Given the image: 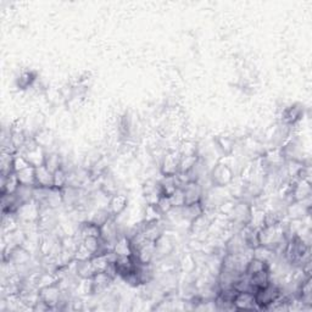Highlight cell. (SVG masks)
<instances>
[{
    "mask_svg": "<svg viewBox=\"0 0 312 312\" xmlns=\"http://www.w3.org/2000/svg\"><path fill=\"white\" fill-rule=\"evenodd\" d=\"M209 178L212 187H228L236 178V172L226 161L221 160L211 168Z\"/></svg>",
    "mask_w": 312,
    "mask_h": 312,
    "instance_id": "6da1fadb",
    "label": "cell"
},
{
    "mask_svg": "<svg viewBox=\"0 0 312 312\" xmlns=\"http://www.w3.org/2000/svg\"><path fill=\"white\" fill-rule=\"evenodd\" d=\"M16 216L21 224L38 223L41 217V205L36 200L24 203L17 210Z\"/></svg>",
    "mask_w": 312,
    "mask_h": 312,
    "instance_id": "7a4b0ae2",
    "label": "cell"
},
{
    "mask_svg": "<svg viewBox=\"0 0 312 312\" xmlns=\"http://www.w3.org/2000/svg\"><path fill=\"white\" fill-rule=\"evenodd\" d=\"M179 162H181V154L178 150L167 151L161 159L160 164V172L162 176H174L179 172Z\"/></svg>",
    "mask_w": 312,
    "mask_h": 312,
    "instance_id": "3957f363",
    "label": "cell"
},
{
    "mask_svg": "<svg viewBox=\"0 0 312 312\" xmlns=\"http://www.w3.org/2000/svg\"><path fill=\"white\" fill-rule=\"evenodd\" d=\"M62 290L59 284H52V286L44 287L39 289V299L43 301L50 310L59 308L60 301H61Z\"/></svg>",
    "mask_w": 312,
    "mask_h": 312,
    "instance_id": "277c9868",
    "label": "cell"
},
{
    "mask_svg": "<svg viewBox=\"0 0 312 312\" xmlns=\"http://www.w3.org/2000/svg\"><path fill=\"white\" fill-rule=\"evenodd\" d=\"M304 110L300 105L294 104L284 107L281 114V123L288 127H295L303 120Z\"/></svg>",
    "mask_w": 312,
    "mask_h": 312,
    "instance_id": "5b68a950",
    "label": "cell"
},
{
    "mask_svg": "<svg viewBox=\"0 0 312 312\" xmlns=\"http://www.w3.org/2000/svg\"><path fill=\"white\" fill-rule=\"evenodd\" d=\"M184 198H186V205L189 204L201 203L205 194V189L199 182H189L183 187Z\"/></svg>",
    "mask_w": 312,
    "mask_h": 312,
    "instance_id": "8992f818",
    "label": "cell"
},
{
    "mask_svg": "<svg viewBox=\"0 0 312 312\" xmlns=\"http://www.w3.org/2000/svg\"><path fill=\"white\" fill-rule=\"evenodd\" d=\"M233 306L236 310H259L255 301V295L249 291H238L234 298Z\"/></svg>",
    "mask_w": 312,
    "mask_h": 312,
    "instance_id": "52a82bcc",
    "label": "cell"
},
{
    "mask_svg": "<svg viewBox=\"0 0 312 312\" xmlns=\"http://www.w3.org/2000/svg\"><path fill=\"white\" fill-rule=\"evenodd\" d=\"M128 206V198L124 194H114L110 196L109 204H107V210L112 217H119L120 215L123 214Z\"/></svg>",
    "mask_w": 312,
    "mask_h": 312,
    "instance_id": "ba28073f",
    "label": "cell"
},
{
    "mask_svg": "<svg viewBox=\"0 0 312 312\" xmlns=\"http://www.w3.org/2000/svg\"><path fill=\"white\" fill-rule=\"evenodd\" d=\"M37 187L42 188H52L54 187V172H51L46 165L36 167Z\"/></svg>",
    "mask_w": 312,
    "mask_h": 312,
    "instance_id": "9c48e42d",
    "label": "cell"
},
{
    "mask_svg": "<svg viewBox=\"0 0 312 312\" xmlns=\"http://www.w3.org/2000/svg\"><path fill=\"white\" fill-rule=\"evenodd\" d=\"M114 278L110 276L106 272L103 273H96L92 278V289H93V294L98 293H104L107 288L110 287V284L112 283Z\"/></svg>",
    "mask_w": 312,
    "mask_h": 312,
    "instance_id": "30bf717a",
    "label": "cell"
},
{
    "mask_svg": "<svg viewBox=\"0 0 312 312\" xmlns=\"http://www.w3.org/2000/svg\"><path fill=\"white\" fill-rule=\"evenodd\" d=\"M114 253L117 256H132L133 255V249H132L131 240L127 236L122 234L120 236V238L117 239L116 243L114 246Z\"/></svg>",
    "mask_w": 312,
    "mask_h": 312,
    "instance_id": "8fae6325",
    "label": "cell"
},
{
    "mask_svg": "<svg viewBox=\"0 0 312 312\" xmlns=\"http://www.w3.org/2000/svg\"><path fill=\"white\" fill-rule=\"evenodd\" d=\"M20 182L16 176V172L6 177H1V195L4 194H15L20 188Z\"/></svg>",
    "mask_w": 312,
    "mask_h": 312,
    "instance_id": "7c38bea8",
    "label": "cell"
},
{
    "mask_svg": "<svg viewBox=\"0 0 312 312\" xmlns=\"http://www.w3.org/2000/svg\"><path fill=\"white\" fill-rule=\"evenodd\" d=\"M16 176L19 178V182L21 186L26 187H37L36 182V167L29 166L27 168L21 169L16 172Z\"/></svg>",
    "mask_w": 312,
    "mask_h": 312,
    "instance_id": "4fadbf2b",
    "label": "cell"
},
{
    "mask_svg": "<svg viewBox=\"0 0 312 312\" xmlns=\"http://www.w3.org/2000/svg\"><path fill=\"white\" fill-rule=\"evenodd\" d=\"M33 139L39 146L46 149L47 151H48V148H50V146H52V144H54V137H52V133L50 131H48V129L41 128L39 131H37L34 133Z\"/></svg>",
    "mask_w": 312,
    "mask_h": 312,
    "instance_id": "5bb4252c",
    "label": "cell"
},
{
    "mask_svg": "<svg viewBox=\"0 0 312 312\" xmlns=\"http://www.w3.org/2000/svg\"><path fill=\"white\" fill-rule=\"evenodd\" d=\"M96 274L91 260L88 261H76V276L79 279H92Z\"/></svg>",
    "mask_w": 312,
    "mask_h": 312,
    "instance_id": "9a60e30c",
    "label": "cell"
},
{
    "mask_svg": "<svg viewBox=\"0 0 312 312\" xmlns=\"http://www.w3.org/2000/svg\"><path fill=\"white\" fill-rule=\"evenodd\" d=\"M16 155V154H15ZM12 154L7 153H1V157H0V173L1 177H6L9 174L14 173V156Z\"/></svg>",
    "mask_w": 312,
    "mask_h": 312,
    "instance_id": "2e32d148",
    "label": "cell"
},
{
    "mask_svg": "<svg viewBox=\"0 0 312 312\" xmlns=\"http://www.w3.org/2000/svg\"><path fill=\"white\" fill-rule=\"evenodd\" d=\"M37 79H38L37 78V74L34 73L33 71H24L20 74L16 83L20 89H27V88H32L33 84L36 83Z\"/></svg>",
    "mask_w": 312,
    "mask_h": 312,
    "instance_id": "e0dca14e",
    "label": "cell"
},
{
    "mask_svg": "<svg viewBox=\"0 0 312 312\" xmlns=\"http://www.w3.org/2000/svg\"><path fill=\"white\" fill-rule=\"evenodd\" d=\"M216 145L224 156H229L233 153L234 141L228 136H219L216 138Z\"/></svg>",
    "mask_w": 312,
    "mask_h": 312,
    "instance_id": "ac0fdd59",
    "label": "cell"
},
{
    "mask_svg": "<svg viewBox=\"0 0 312 312\" xmlns=\"http://www.w3.org/2000/svg\"><path fill=\"white\" fill-rule=\"evenodd\" d=\"M92 262V267H93L94 272L96 273H103V272H106L109 269V267L111 266V262L107 259L106 254H103V255H96L93 259L91 260Z\"/></svg>",
    "mask_w": 312,
    "mask_h": 312,
    "instance_id": "d6986e66",
    "label": "cell"
},
{
    "mask_svg": "<svg viewBox=\"0 0 312 312\" xmlns=\"http://www.w3.org/2000/svg\"><path fill=\"white\" fill-rule=\"evenodd\" d=\"M164 217V215L161 214L159 208L156 205H146L145 210H144L143 215V222L145 223H154V222H160Z\"/></svg>",
    "mask_w": 312,
    "mask_h": 312,
    "instance_id": "ffe728a7",
    "label": "cell"
},
{
    "mask_svg": "<svg viewBox=\"0 0 312 312\" xmlns=\"http://www.w3.org/2000/svg\"><path fill=\"white\" fill-rule=\"evenodd\" d=\"M62 162H64V159H62V156L59 155V153H55V151H47L46 164L44 165H46L51 172H55L56 169L61 168Z\"/></svg>",
    "mask_w": 312,
    "mask_h": 312,
    "instance_id": "44dd1931",
    "label": "cell"
},
{
    "mask_svg": "<svg viewBox=\"0 0 312 312\" xmlns=\"http://www.w3.org/2000/svg\"><path fill=\"white\" fill-rule=\"evenodd\" d=\"M200 156L199 154L195 155H187V156H181V162H179V173H187V172L191 171L194 166L199 162Z\"/></svg>",
    "mask_w": 312,
    "mask_h": 312,
    "instance_id": "7402d4cb",
    "label": "cell"
},
{
    "mask_svg": "<svg viewBox=\"0 0 312 312\" xmlns=\"http://www.w3.org/2000/svg\"><path fill=\"white\" fill-rule=\"evenodd\" d=\"M110 217H112V216L110 215L109 210L105 208V209H98V210H96V211L94 212L93 215H92L91 218H88V219H89V221L93 222V223H96V226L101 227L105 223V222H106L107 219L110 218Z\"/></svg>",
    "mask_w": 312,
    "mask_h": 312,
    "instance_id": "603a6c76",
    "label": "cell"
},
{
    "mask_svg": "<svg viewBox=\"0 0 312 312\" xmlns=\"http://www.w3.org/2000/svg\"><path fill=\"white\" fill-rule=\"evenodd\" d=\"M181 269L183 271V273L191 274L193 273L196 269V261L194 259L193 254H188V255L184 256L181 261Z\"/></svg>",
    "mask_w": 312,
    "mask_h": 312,
    "instance_id": "cb8c5ba5",
    "label": "cell"
},
{
    "mask_svg": "<svg viewBox=\"0 0 312 312\" xmlns=\"http://www.w3.org/2000/svg\"><path fill=\"white\" fill-rule=\"evenodd\" d=\"M94 258V254L84 245L83 243L79 244L77 246L76 251H74V260L76 261H88Z\"/></svg>",
    "mask_w": 312,
    "mask_h": 312,
    "instance_id": "d4e9b609",
    "label": "cell"
},
{
    "mask_svg": "<svg viewBox=\"0 0 312 312\" xmlns=\"http://www.w3.org/2000/svg\"><path fill=\"white\" fill-rule=\"evenodd\" d=\"M169 200L173 208H183L186 205V198H184L183 188H177L173 193L169 195Z\"/></svg>",
    "mask_w": 312,
    "mask_h": 312,
    "instance_id": "484cf974",
    "label": "cell"
},
{
    "mask_svg": "<svg viewBox=\"0 0 312 312\" xmlns=\"http://www.w3.org/2000/svg\"><path fill=\"white\" fill-rule=\"evenodd\" d=\"M67 186V171L59 168L54 172V188L62 189Z\"/></svg>",
    "mask_w": 312,
    "mask_h": 312,
    "instance_id": "4316f807",
    "label": "cell"
},
{
    "mask_svg": "<svg viewBox=\"0 0 312 312\" xmlns=\"http://www.w3.org/2000/svg\"><path fill=\"white\" fill-rule=\"evenodd\" d=\"M178 153L181 154V156H187V155H195V154H199L198 151V146H196L195 143L191 141L183 142L181 144L178 149Z\"/></svg>",
    "mask_w": 312,
    "mask_h": 312,
    "instance_id": "83f0119b",
    "label": "cell"
},
{
    "mask_svg": "<svg viewBox=\"0 0 312 312\" xmlns=\"http://www.w3.org/2000/svg\"><path fill=\"white\" fill-rule=\"evenodd\" d=\"M156 206L159 208V210L161 211V214L164 215V216L165 215L168 214V212L171 211L172 209H173V206H172V204H171V200H169V196H166V195L160 196Z\"/></svg>",
    "mask_w": 312,
    "mask_h": 312,
    "instance_id": "f1b7e54d",
    "label": "cell"
},
{
    "mask_svg": "<svg viewBox=\"0 0 312 312\" xmlns=\"http://www.w3.org/2000/svg\"><path fill=\"white\" fill-rule=\"evenodd\" d=\"M29 166H31V165L28 164V161L26 160V157L22 155L21 153H17L16 155L14 156V169H15V172H19V171H21V169L27 168V167H29Z\"/></svg>",
    "mask_w": 312,
    "mask_h": 312,
    "instance_id": "f546056e",
    "label": "cell"
}]
</instances>
